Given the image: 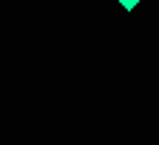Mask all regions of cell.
Here are the masks:
<instances>
[{
    "label": "cell",
    "mask_w": 159,
    "mask_h": 145,
    "mask_svg": "<svg viewBox=\"0 0 159 145\" xmlns=\"http://www.w3.org/2000/svg\"><path fill=\"white\" fill-rule=\"evenodd\" d=\"M134 6H136V0H122V9H128V12H131Z\"/></svg>",
    "instance_id": "obj_1"
}]
</instances>
